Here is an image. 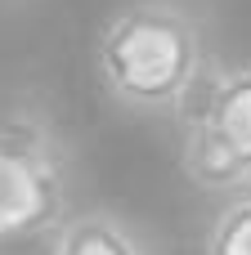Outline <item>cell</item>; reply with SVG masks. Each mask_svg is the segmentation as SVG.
<instances>
[{"instance_id":"6da1fadb","label":"cell","mask_w":251,"mask_h":255,"mask_svg":"<svg viewBox=\"0 0 251 255\" xmlns=\"http://www.w3.org/2000/svg\"><path fill=\"white\" fill-rule=\"evenodd\" d=\"M94 76L126 112H184L211 76L207 31L180 0H126L99 27Z\"/></svg>"},{"instance_id":"7a4b0ae2","label":"cell","mask_w":251,"mask_h":255,"mask_svg":"<svg viewBox=\"0 0 251 255\" xmlns=\"http://www.w3.org/2000/svg\"><path fill=\"white\" fill-rule=\"evenodd\" d=\"M72 206V152L36 103H0V247L54 238Z\"/></svg>"},{"instance_id":"3957f363","label":"cell","mask_w":251,"mask_h":255,"mask_svg":"<svg viewBox=\"0 0 251 255\" xmlns=\"http://www.w3.org/2000/svg\"><path fill=\"white\" fill-rule=\"evenodd\" d=\"M180 166L202 193H251V63L211 67L184 108Z\"/></svg>"},{"instance_id":"277c9868","label":"cell","mask_w":251,"mask_h":255,"mask_svg":"<svg viewBox=\"0 0 251 255\" xmlns=\"http://www.w3.org/2000/svg\"><path fill=\"white\" fill-rule=\"evenodd\" d=\"M45 255H148L139 233L112 211H81L58 224Z\"/></svg>"},{"instance_id":"5b68a950","label":"cell","mask_w":251,"mask_h":255,"mask_svg":"<svg viewBox=\"0 0 251 255\" xmlns=\"http://www.w3.org/2000/svg\"><path fill=\"white\" fill-rule=\"evenodd\" d=\"M202 255H251V193H234V202L211 220Z\"/></svg>"}]
</instances>
